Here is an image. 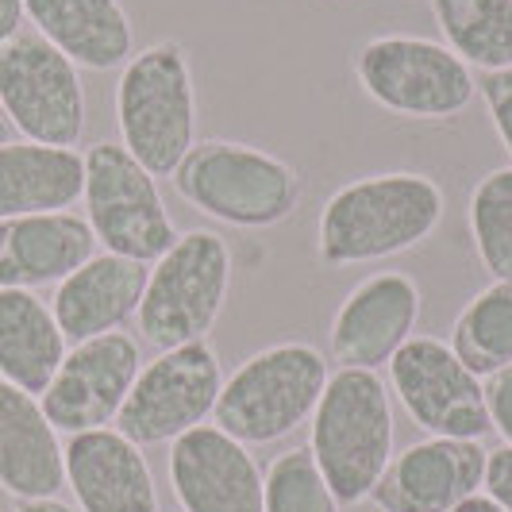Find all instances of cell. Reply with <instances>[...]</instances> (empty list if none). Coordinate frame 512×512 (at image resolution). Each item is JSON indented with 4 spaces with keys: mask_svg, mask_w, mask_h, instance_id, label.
<instances>
[{
    "mask_svg": "<svg viewBox=\"0 0 512 512\" xmlns=\"http://www.w3.org/2000/svg\"><path fill=\"white\" fill-rule=\"evenodd\" d=\"M420 285L405 270L362 278L335 308L328 347L339 370H378L405 347L420 320Z\"/></svg>",
    "mask_w": 512,
    "mask_h": 512,
    "instance_id": "obj_13",
    "label": "cell"
},
{
    "mask_svg": "<svg viewBox=\"0 0 512 512\" xmlns=\"http://www.w3.org/2000/svg\"><path fill=\"white\" fill-rule=\"evenodd\" d=\"M170 181L189 208L247 231L274 228L301 205V174L285 158L231 139L197 143Z\"/></svg>",
    "mask_w": 512,
    "mask_h": 512,
    "instance_id": "obj_4",
    "label": "cell"
},
{
    "mask_svg": "<svg viewBox=\"0 0 512 512\" xmlns=\"http://www.w3.org/2000/svg\"><path fill=\"white\" fill-rule=\"evenodd\" d=\"M324 385L328 359L320 347L301 339L274 343L239 362L235 374L224 378L212 420L243 447H266L312 420Z\"/></svg>",
    "mask_w": 512,
    "mask_h": 512,
    "instance_id": "obj_5",
    "label": "cell"
},
{
    "mask_svg": "<svg viewBox=\"0 0 512 512\" xmlns=\"http://www.w3.org/2000/svg\"><path fill=\"white\" fill-rule=\"evenodd\" d=\"M66 335L31 289H0V378L39 397L66 359Z\"/></svg>",
    "mask_w": 512,
    "mask_h": 512,
    "instance_id": "obj_22",
    "label": "cell"
},
{
    "mask_svg": "<svg viewBox=\"0 0 512 512\" xmlns=\"http://www.w3.org/2000/svg\"><path fill=\"white\" fill-rule=\"evenodd\" d=\"M170 486L181 512H266L258 462L216 424L170 443Z\"/></svg>",
    "mask_w": 512,
    "mask_h": 512,
    "instance_id": "obj_15",
    "label": "cell"
},
{
    "mask_svg": "<svg viewBox=\"0 0 512 512\" xmlns=\"http://www.w3.org/2000/svg\"><path fill=\"white\" fill-rule=\"evenodd\" d=\"M16 512H77V509L66 505V501H58V497H39V501H20Z\"/></svg>",
    "mask_w": 512,
    "mask_h": 512,
    "instance_id": "obj_31",
    "label": "cell"
},
{
    "mask_svg": "<svg viewBox=\"0 0 512 512\" xmlns=\"http://www.w3.org/2000/svg\"><path fill=\"white\" fill-rule=\"evenodd\" d=\"M478 89H482V101H486V108H489L493 131H497L501 147H505L509 158H512V70H493V74H482Z\"/></svg>",
    "mask_w": 512,
    "mask_h": 512,
    "instance_id": "obj_27",
    "label": "cell"
},
{
    "mask_svg": "<svg viewBox=\"0 0 512 512\" xmlns=\"http://www.w3.org/2000/svg\"><path fill=\"white\" fill-rule=\"evenodd\" d=\"M432 16L470 70H512V0H432Z\"/></svg>",
    "mask_w": 512,
    "mask_h": 512,
    "instance_id": "obj_23",
    "label": "cell"
},
{
    "mask_svg": "<svg viewBox=\"0 0 512 512\" xmlns=\"http://www.w3.org/2000/svg\"><path fill=\"white\" fill-rule=\"evenodd\" d=\"M489 451L478 439H420L393 455L370 501L382 512H455L482 493Z\"/></svg>",
    "mask_w": 512,
    "mask_h": 512,
    "instance_id": "obj_14",
    "label": "cell"
},
{
    "mask_svg": "<svg viewBox=\"0 0 512 512\" xmlns=\"http://www.w3.org/2000/svg\"><path fill=\"white\" fill-rule=\"evenodd\" d=\"M486 405L493 432L505 439V447H512V366L486 378Z\"/></svg>",
    "mask_w": 512,
    "mask_h": 512,
    "instance_id": "obj_28",
    "label": "cell"
},
{
    "mask_svg": "<svg viewBox=\"0 0 512 512\" xmlns=\"http://www.w3.org/2000/svg\"><path fill=\"white\" fill-rule=\"evenodd\" d=\"M85 224L108 255L158 262L174 243L178 228L166 212L151 170H143L120 143H93L85 151Z\"/></svg>",
    "mask_w": 512,
    "mask_h": 512,
    "instance_id": "obj_8",
    "label": "cell"
},
{
    "mask_svg": "<svg viewBox=\"0 0 512 512\" xmlns=\"http://www.w3.org/2000/svg\"><path fill=\"white\" fill-rule=\"evenodd\" d=\"M12 135H16V128H12V120H8V112L0 108V147H8V143H12Z\"/></svg>",
    "mask_w": 512,
    "mask_h": 512,
    "instance_id": "obj_33",
    "label": "cell"
},
{
    "mask_svg": "<svg viewBox=\"0 0 512 512\" xmlns=\"http://www.w3.org/2000/svg\"><path fill=\"white\" fill-rule=\"evenodd\" d=\"M24 16L77 70H116L135 54V27L120 0H24Z\"/></svg>",
    "mask_w": 512,
    "mask_h": 512,
    "instance_id": "obj_20",
    "label": "cell"
},
{
    "mask_svg": "<svg viewBox=\"0 0 512 512\" xmlns=\"http://www.w3.org/2000/svg\"><path fill=\"white\" fill-rule=\"evenodd\" d=\"M443 220V189L428 174L389 170L335 189L316 224L324 266H362L420 247Z\"/></svg>",
    "mask_w": 512,
    "mask_h": 512,
    "instance_id": "obj_1",
    "label": "cell"
},
{
    "mask_svg": "<svg viewBox=\"0 0 512 512\" xmlns=\"http://www.w3.org/2000/svg\"><path fill=\"white\" fill-rule=\"evenodd\" d=\"M147 262L120 255H93L66 282L54 285L51 312L66 343H85L97 335L120 332L139 312L143 289H147Z\"/></svg>",
    "mask_w": 512,
    "mask_h": 512,
    "instance_id": "obj_18",
    "label": "cell"
},
{
    "mask_svg": "<svg viewBox=\"0 0 512 512\" xmlns=\"http://www.w3.org/2000/svg\"><path fill=\"white\" fill-rule=\"evenodd\" d=\"M20 24H24V0H0V43L20 35Z\"/></svg>",
    "mask_w": 512,
    "mask_h": 512,
    "instance_id": "obj_30",
    "label": "cell"
},
{
    "mask_svg": "<svg viewBox=\"0 0 512 512\" xmlns=\"http://www.w3.org/2000/svg\"><path fill=\"white\" fill-rule=\"evenodd\" d=\"M66 486L81 512H158L151 462L116 428L70 436Z\"/></svg>",
    "mask_w": 512,
    "mask_h": 512,
    "instance_id": "obj_16",
    "label": "cell"
},
{
    "mask_svg": "<svg viewBox=\"0 0 512 512\" xmlns=\"http://www.w3.org/2000/svg\"><path fill=\"white\" fill-rule=\"evenodd\" d=\"M389 382L412 424L436 439H482L493 432L486 382L470 374L436 335H412L389 362Z\"/></svg>",
    "mask_w": 512,
    "mask_h": 512,
    "instance_id": "obj_11",
    "label": "cell"
},
{
    "mask_svg": "<svg viewBox=\"0 0 512 512\" xmlns=\"http://www.w3.org/2000/svg\"><path fill=\"white\" fill-rule=\"evenodd\" d=\"M85 193V154L12 139L0 147V220L70 212Z\"/></svg>",
    "mask_w": 512,
    "mask_h": 512,
    "instance_id": "obj_21",
    "label": "cell"
},
{
    "mask_svg": "<svg viewBox=\"0 0 512 512\" xmlns=\"http://www.w3.org/2000/svg\"><path fill=\"white\" fill-rule=\"evenodd\" d=\"M97 255V235L74 212L0 220V289H43L66 282Z\"/></svg>",
    "mask_w": 512,
    "mask_h": 512,
    "instance_id": "obj_17",
    "label": "cell"
},
{
    "mask_svg": "<svg viewBox=\"0 0 512 512\" xmlns=\"http://www.w3.org/2000/svg\"><path fill=\"white\" fill-rule=\"evenodd\" d=\"M455 512H505V509H501L497 501H489L486 493H474V497H470V501H462Z\"/></svg>",
    "mask_w": 512,
    "mask_h": 512,
    "instance_id": "obj_32",
    "label": "cell"
},
{
    "mask_svg": "<svg viewBox=\"0 0 512 512\" xmlns=\"http://www.w3.org/2000/svg\"><path fill=\"white\" fill-rule=\"evenodd\" d=\"M0 108L27 143L74 147L85 131L81 70L39 31L0 43Z\"/></svg>",
    "mask_w": 512,
    "mask_h": 512,
    "instance_id": "obj_10",
    "label": "cell"
},
{
    "mask_svg": "<svg viewBox=\"0 0 512 512\" xmlns=\"http://www.w3.org/2000/svg\"><path fill=\"white\" fill-rule=\"evenodd\" d=\"M355 77L374 104L405 120H455L478 97V77L451 47L424 35H374L355 51Z\"/></svg>",
    "mask_w": 512,
    "mask_h": 512,
    "instance_id": "obj_7",
    "label": "cell"
},
{
    "mask_svg": "<svg viewBox=\"0 0 512 512\" xmlns=\"http://www.w3.org/2000/svg\"><path fill=\"white\" fill-rule=\"evenodd\" d=\"M451 351L482 382L512 366V282L474 293L451 328Z\"/></svg>",
    "mask_w": 512,
    "mask_h": 512,
    "instance_id": "obj_24",
    "label": "cell"
},
{
    "mask_svg": "<svg viewBox=\"0 0 512 512\" xmlns=\"http://www.w3.org/2000/svg\"><path fill=\"white\" fill-rule=\"evenodd\" d=\"M231 293V251L224 235L208 228L185 231L166 255L151 262L139 301L143 343L158 351L201 343L216 328Z\"/></svg>",
    "mask_w": 512,
    "mask_h": 512,
    "instance_id": "obj_6",
    "label": "cell"
},
{
    "mask_svg": "<svg viewBox=\"0 0 512 512\" xmlns=\"http://www.w3.org/2000/svg\"><path fill=\"white\" fill-rule=\"evenodd\" d=\"M66 486V447L47 420L39 397L0 378V489L39 501Z\"/></svg>",
    "mask_w": 512,
    "mask_h": 512,
    "instance_id": "obj_19",
    "label": "cell"
},
{
    "mask_svg": "<svg viewBox=\"0 0 512 512\" xmlns=\"http://www.w3.org/2000/svg\"><path fill=\"white\" fill-rule=\"evenodd\" d=\"M262 505H266V512H339V501H335L324 470L312 459L308 443L289 447L266 466Z\"/></svg>",
    "mask_w": 512,
    "mask_h": 512,
    "instance_id": "obj_26",
    "label": "cell"
},
{
    "mask_svg": "<svg viewBox=\"0 0 512 512\" xmlns=\"http://www.w3.org/2000/svg\"><path fill=\"white\" fill-rule=\"evenodd\" d=\"M482 493H486L489 501H497L505 512H512V447H497V451H489Z\"/></svg>",
    "mask_w": 512,
    "mask_h": 512,
    "instance_id": "obj_29",
    "label": "cell"
},
{
    "mask_svg": "<svg viewBox=\"0 0 512 512\" xmlns=\"http://www.w3.org/2000/svg\"><path fill=\"white\" fill-rule=\"evenodd\" d=\"M308 451L339 505L366 501L393 459V405L378 370H335L308 420Z\"/></svg>",
    "mask_w": 512,
    "mask_h": 512,
    "instance_id": "obj_3",
    "label": "cell"
},
{
    "mask_svg": "<svg viewBox=\"0 0 512 512\" xmlns=\"http://www.w3.org/2000/svg\"><path fill=\"white\" fill-rule=\"evenodd\" d=\"M143 370L139 339L128 332H108L74 343L58 366L51 385L39 393V405L62 436H81L116 424L131 385Z\"/></svg>",
    "mask_w": 512,
    "mask_h": 512,
    "instance_id": "obj_12",
    "label": "cell"
},
{
    "mask_svg": "<svg viewBox=\"0 0 512 512\" xmlns=\"http://www.w3.org/2000/svg\"><path fill=\"white\" fill-rule=\"evenodd\" d=\"M220 389L224 362L208 339L158 351V359L147 362L131 385L128 401L116 416V432H124L135 447L174 443L185 432L208 424Z\"/></svg>",
    "mask_w": 512,
    "mask_h": 512,
    "instance_id": "obj_9",
    "label": "cell"
},
{
    "mask_svg": "<svg viewBox=\"0 0 512 512\" xmlns=\"http://www.w3.org/2000/svg\"><path fill=\"white\" fill-rule=\"evenodd\" d=\"M120 147L154 178H170L197 147V85L189 51L162 39L124 62L116 81Z\"/></svg>",
    "mask_w": 512,
    "mask_h": 512,
    "instance_id": "obj_2",
    "label": "cell"
},
{
    "mask_svg": "<svg viewBox=\"0 0 512 512\" xmlns=\"http://www.w3.org/2000/svg\"><path fill=\"white\" fill-rule=\"evenodd\" d=\"M470 235L493 282H512V166H501L470 193Z\"/></svg>",
    "mask_w": 512,
    "mask_h": 512,
    "instance_id": "obj_25",
    "label": "cell"
}]
</instances>
